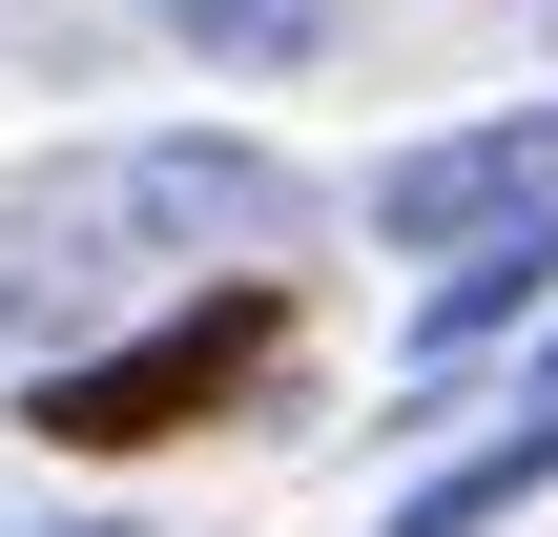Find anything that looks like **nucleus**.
<instances>
[{
  "label": "nucleus",
  "mask_w": 558,
  "mask_h": 537,
  "mask_svg": "<svg viewBox=\"0 0 558 537\" xmlns=\"http://www.w3.org/2000/svg\"><path fill=\"white\" fill-rule=\"evenodd\" d=\"M311 248V186L228 124L166 145H62L41 186H0V352H62L83 310H145L166 269H269Z\"/></svg>",
  "instance_id": "obj_1"
},
{
  "label": "nucleus",
  "mask_w": 558,
  "mask_h": 537,
  "mask_svg": "<svg viewBox=\"0 0 558 537\" xmlns=\"http://www.w3.org/2000/svg\"><path fill=\"white\" fill-rule=\"evenodd\" d=\"M269 352H290V290H269V269H228V290L145 310L124 352H41L21 435H41V455H166V435H207V414H228Z\"/></svg>",
  "instance_id": "obj_2"
},
{
  "label": "nucleus",
  "mask_w": 558,
  "mask_h": 537,
  "mask_svg": "<svg viewBox=\"0 0 558 537\" xmlns=\"http://www.w3.org/2000/svg\"><path fill=\"white\" fill-rule=\"evenodd\" d=\"M186 62H228V83H290V62H331V21L352 0H145Z\"/></svg>",
  "instance_id": "obj_6"
},
{
  "label": "nucleus",
  "mask_w": 558,
  "mask_h": 537,
  "mask_svg": "<svg viewBox=\"0 0 558 537\" xmlns=\"http://www.w3.org/2000/svg\"><path fill=\"white\" fill-rule=\"evenodd\" d=\"M518 497H558V373L518 393V414H497V435H476V455H435V476L393 497V537H497Z\"/></svg>",
  "instance_id": "obj_5"
},
{
  "label": "nucleus",
  "mask_w": 558,
  "mask_h": 537,
  "mask_svg": "<svg viewBox=\"0 0 558 537\" xmlns=\"http://www.w3.org/2000/svg\"><path fill=\"white\" fill-rule=\"evenodd\" d=\"M538 290H558V207H538V228H476V248H435V290H414V373H476V352H497Z\"/></svg>",
  "instance_id": "obj_4"
},
{
  "label": "nucleus",
  "mask_w": 558,
  "mask_h": 537,
  "mask_svg": "<svg viewBox=\"0 0 558 537\" xmlns=\"http://www.w3.org/2000/svg\"><path fill=\"white\" fill-rule=\"evenodd\" d=\"M538 207H558V103L456 124V145H393V166H373V228H393V248H476V228H538Z\"/></svg>",
  "instance_id": "obj_3"
}]
</instances>
